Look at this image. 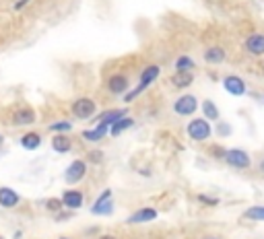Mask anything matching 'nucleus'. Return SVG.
<instances>
[{"label": "nucleus", "mask_w": 264, "mask_h": 239, "mask_svg": "<svg viewBox=\"0 0 264 239\" xmlns=\"http://www.w3.org/2000/svg\"><path fill=\"white\" fill-rule=\"evenodd\" d=\"M207 239H221V237H213V235H211V237H207Z\"/></svg>", "instance_id": "obj_35"}, {"label": "nucleus", "mask_w": 264, "mask_h": 239, "mask_svg": "<svg viewBox=\"0 0 264 239\" xmlns=\"http://www.w3.org/2000/svg\"><path fill=\"white\" fill-rule=\"evenodd\" d=\"M50 144H52V150L58 155H69L73 150V138L69 134H54Z\"/></svg>", "instance_id": "obj_19"}, {"label": "nucleus", "mask_w": 264, "mask_h": 239, "mask_svg": "<svg viewBox=\"0 0 264 239\" xmlns=\"http://www.w3.org/2000/svg\"><path fill=\"white\" fill-rule=\"evenodd\" d=\"M21 204V196H19V192L9 188V186H3L0 188V208H17Z\"/></svg>", "instance_id": "obj_16"}, {"label": "nucleus", "mask_w": 264, "mask_h": 239, "mask_svg": "<svg viewBox=\"0 0 264 239\" xmlns=\"http://www.w3.org/2000/svg\"><path fill=\"white\" fill-rule=\"evenodd\" d=\"M19 144H21V148H25V150H29V153H33V150H37L41 146V134L33 132V130L23 132V134L19 136Z\"/></svg>", "instance_id": "obj_20"}, {"label": "nucleus", "mask_w": 264, "mask_h": 239, "mask_svg": "<svg viewBox=\"0 0 264 239\" xmlns=\"http://www.w3.org/2000/svg\"><path fill=\"white\" fill-rule=\"evenodd\" d=\"M99 239H116V237H114V235H101Z\"/></svg>", "instance_id": "obj_33"}, {"label": "nucleus", "mask_w": 264, "mask_h": 239, "mask_svg": "<svg viewBox=\"0 0 264 239\" xmlns=\"http://www.w3.org/2000/svg\"><path fill=\"white\" fill-rule=\"evenodd\" d=\"M71 112L77 120H93L97 116V101L91 97H77L71 103Z\"/></svg>", "instance_id": "obj_3"}, {"label": "nucleus", "mask_w": 264, "mask_h": 239, "mask_svg": "<svg viewBox=\"0 0 264 239\" xmlns=\"http://www.w3.org/2000/svg\"><path fill=\"white\" fill-rule=\"evenodd\" d=\"M258 169H260V173H262V176H264V157L258 161Z\"/></svg>", "instance_id": "obj_32"}, {"label": "nucleus", "mask_w": 264, "mask_h": 239, "mask_svg": "<svg viewBox=\"0 0 264 239\" xmlns=\"http://www.w3.org/2000/svg\"><path fill=\"white\" fill-rule=\"evenodd\" d=\"M0 239H5V237H3V235H0Z\"/></svg>", "instance_id": "obj_37"}, {"label": "nucleus", "mask_w": 264, "mask_h": 239, "mask_svg": "<svg viewBox=\"0 0 264 239\" xmlns=\"http://www.w3.org/2000/svg\"><path fill=\"white\" fill-rule=\"evenodd\" d=\"M43 208H46L48 212H52V214H56V212L64 210V204H62L60 198H46L43 200Z\"/></svg>", "instance_id": "obj_26"}, {"label": "nucleus", "mask_w": 264, "mask_h": 239, "mask_svg": "<svg viewBox=\"0 0 264 239\" xmlns=\"http://www.w3.org/2000/svg\"><path fill=\"white\" fill-rule=\"evenodd\" d=\"M169 81L173 85V89L184 91V89H188V87L194 83V72L192 70H175Z\"/></svg>", "instance_id": "obj_18"}, {"label": "nucleus", "mask_w": 264, "mask_h": 239, "mask_svg": "<svg viewBox=\"0 0 264 239\" xmlns=\"http://www.w3.org/2000/svg\"><path fill=\"white\" fill-rule=\"evenodd\" d=\"M60 200H62L66 210H79V208L85 206V194L79 188H69V190L62 192Z\"/></svg>", "instance_id": "obj_11"}, {"label": "nucleus", "mask_w": 264, "mask_h": 239, "mask_svg": "<svg viewBox=\"0 0 264 239\" xmlns=\"http://www.w3.org/2000/svg\"><path fill=\"white\" fill-rule=\"evenodd\" d=\"M203 60L211 66H219L227 60V50L221 48V46H209L205 52H203Z\"/></svg>", "instance_id": "obj_15"}, {"label": "nucleus", "mask_w": 264, "mask_h": 239, "mask_svg": "<svg viewBox=\"0 0 264 239\" xmlns=\"http://www.w3.org/2000/svg\"><path fill=\"white\" fill-rule=\"evenodd\" d=\"M29 3H31V0H17V3L13 5V11H15V13H19V11H23V9H25V7L29 5Z\"/></svg>", "instance_id": "obj_30"}, {"label": "nucleus", "mask_w": 264, "mask_h": 239, "mask_svg": "<svg viewBox=\"0 0 264 239\" xmlns=\"http://www.w3.org/2000/svg\"><path fill=\"white\" fill-rule=\"evenodd\" d=\"M244 50L254 56V58H260L264 56V33H250L246 39H244Z\"/></svg>", "instance_id": "obj_13"}, {"label": "nucleus", "mask_w": 264, "mask_h": 239, "mask_svg": "<svg viewBox=\"0 0 264 239\" xmlns=\"http://www.w3.org/2000/svg\"><path fill=\"white\" fill-rule=\"evenodd\" d=\"M241 219L246 221H254V223H264V204H254V206H248L241 214Z\"/></svg>", "instance_id": "obj_23"}, {"label": "nucleus", "mask_w": 264, "mask_h": 239, "mask_svg": "<svg viewBox=\"0 0 264 239\" xmlns=\"http://www.w3.org/2000/svg\"><path fill=\"white\" fill-rule=\"evenodd\" d=\"M196 202H201L203 206H219L221 204V198L209 196V194H196Z\"/></svg>", "instance_id": "obj_27"}, {"label": "nucleus", "mask_w": 264, "mask_h": 239, "mask_svg": "<svg viewBox=\"0 0 264 239\" xmlns=\"http://www.w3.org/2000/svg\"><path fill=\"white\" fill-rule=\"evenodd\" d=\"M87 171H89V163L85 159H75L64 169V182L69 186H77L87 178Z\"/></svg>", "instance_id": "obj_6"}, {"label": "nucleus", "mask_w": 264, "mask_h": 239, "mask_svg": "<svg viewBox=\"0 0 264 239\" xmlns=\"http://www.w3.org/2000/svg\"><path fill=\"white\" fill-rule=\"evenodd\" d=\"M37 122V114L31 105H19L11 114V124L17 128H25V126H33Z\"/></svg>", "instance_id": "obj_7"}, {"label": "nucleus", "mask_w": 264, "mask_h": 239, "mask_svg": "<svg viewBox=\"0 0 264 239\" xmlns=\"http://www.w3.org/2000/svg\"><path fill=\"white\" fill-rule=\"evenodd\" d=\"M105 89L112 93V95H116V97H120V95L124 97V95L128 93V89H130V78H128L124 72H114V74L107 76Z\"/></svg>", "instance_id": "obj_9"}, {"label": "nucleus", "mask_w": 264, "mask_h": 239, "mask_svg": "<svg viewBox=\"0 0 264 239\" xmlns=\"http://www.w3.org/2000/svg\"><path fill=\"white\" fill-rule=\"evenodd\" d=\"M87 159H89L91 163H101V161H103V155H101V150H91Z\"/></svg>", "instance_id": "obj_29"}, {"label": "nucleus", "mask_w": 264, "mask_h": 239, "mask_svg": "<svg viewBox=\"0 0 264 239\" xmlns=\"http://www.w3.org/2000/svg\"><path fill=\"white\" fill-rule=\"evenodd\" d=\"M201 110H203V118L209 120V122H219V120H221V110H219V105L213 99H205L201 103Z\"/></svg>", "instance_id": "obj_22"}, {"label": "nucleus", "mask_w": 264, "mask_h": 239, "mask_svg": "<svg viewBox=\"0 0 264 239\" xmlns=\"http://www.w3.org/2000/svg\"><path fill=\"white\" fill-rule=\"evenodd\" d=\"M231 132H233V128H231V124H227V122H221V120H219L217 122V134L219 136H231Z\"/></svg>", "instance_id": "obj_28"}, {"label": "nucleus", "mask_w": 264, "mask_h": 239, "mask_svg": "<svg viewBox=\"0 0 264 239\" xmlns=\"http://www.w3.org/2000/svg\"><path fill=\"white\" fill-rule=\"evenodd\" d=\"M223 161H225L229 167L239 169V171H246V169L252 167V157H250V153H248L246 148H239V146H235V148H227V150H225Z\"/></svg>", "instance_id": "obj_5"}, {"label": "nucleus", "mask_w": 264, "mask_h": 239, "mask_svg": "<svg viewBox=\"0 0 264 239\" xmlns=\"http://www.w3.org/2000/svg\"><path fill=\"white\" fill-rule=\"evenodd\" d=\"M3 144H5V136H3V134H0V146H3Z\"/></svg>", "instance_id": "obj_34"}, {"label": "nucleus", "mask_w": 264, "mask_h": 239, "mask_svg": "<svg viewBox=\"0 0 264 239\" xmlns=\"http://www.w3.org/2000/svg\"><path fill=\"white\" fill-rule=\"evenodd\" d=\"M198 107H201V101H198L192 93H184L180 95L178 99H175L171 103V110L175 116H180V118H190L198 112Z\"/></svg>", "instance_id": "obj_4"}, {"label": "nucleus", "mask_w": 264, "mask_h": 239, "mask_svg": "<svg viewBox=\"0 0 264 239\" xmlns=\"http://www.w3.org/2000/svg\"><path fill=\"white\" fill-rule=\"evenodd\" d=\"M107 126H101V124H95L93 128H87V130H83L81 132V138L85 140V142H99V140H103L105 136H107Z\"/></svg>", "instance_id": "obj_21"}, {"label": "nucleus", "mask_w": 264, "mask_h": 239, "mask_svg": "<svg viewBox=\"0 0 264 239\" xmlns=\"http://www.w3.org/2000/svg\"><path fill=\"white\" fill-rule=\"evenodd\" d=\"M221 85H223L225 93H229L231 97H244L248 93V83L239 74H225Z\"/></svg>", "instance_id": "obj_10"}, {"label": "nucleus", "mask_w": 264, "mask_h": 239, "mask_svg": "<svg viewBox=\"0 0 264 239\" xmlns=\"http://www.w3.org/2000/svg\"><path fill=\"white\" fill-rule=\"evenodd\" d=\"M173 68L175 70H194L196 68V62L190 54H180L173 62Z\"/></svg>", "instance_id": "obj_25"}, {"label": "nucleus", "mask_w": 264, "mask_h": 239, "mask_svg": "<svg viewBox=\"0 0 264 239\" xmlns=\"http://www.w3.org/2000/svg\"><path fill=\"white\" fill-rule=\"evenodd\" d=\"M159 216V210L157 208H153V206H143V208H139V210H135L132 212L128 219H126V223L128 225H145V223H153Z\"/></svg>", "instance_id": "obj_12"}, {"label": "nucleus", "mask_w": 264, "mask_h": 239, "mask_svg": "<svg viewBox=\"0 0 264 239\" xmlns=\"http://www.w3.org/2000/svg\"><path fill=\"white\" fill-rule=\"evenodd\" d=\"M124 116H128V107H112V110H105V112L97 114L93 122L109 128L116 120H120V118H124Z\"/></svg>", "instance_id": "obj_14"}, {"label": "nucleus", "mask_w": 264, "mask_h": 239, "mask_svg": "<svg viewBox=\"0 0 264 239\" xmlns=\"http://www.w3.org/2000/svg\"><path fill=\"white\" fill-rule=\"evenodd\" d=\"M135 118L132 116H124V118H120V120H116L112 126H109V130H107V134L112 136V138H118V136H122L124 132H128L130 128H135Z\"/></svg>", "instance_id": "obj_17"}, {"label": "nucleus", "mask_w": 264, "mask_h": 239, "mask_svg": "<svg viewBox=\"0 0 264 239\" xmlns=\"http://www.w3.org/2000/svg\"><path fill=\"white\" fill-rule=\"evenodd\" d=\"M159 76H161V66H159V64H147V66L141 70L137 87H135V89H128V93L124 95V103H132L137 97H141Z\"/></svg>", "instance_id": "obj_1"}, {"label": "nucleus", "mask_w": 264, "mask_h": 239, "mask_svg": "<svg viewBox=\"0 0 264 239\" xmlns=\"http://www.w3.org/2000/svg\"><path fill=\"white\" fill-rule=\"evenodd\" d=\"M60 239H69V237H60Z\"/></svg>", "instance_id": "obj_36"}, {"label": "nucleus", "mask_w": 264, "mask_h": 239, "mask_svg": "<svg viewBox=\"0 0 264 239\" xmlns=\"http://www.w3.org/2000/svg\"><path fill=\"white\" fill-rule=\"evenodd\" d=\"M213 126L209 120L205 118H192L188 124H186V134L192 142H207L211 136H213Z\"/></svg>", "instance_id": "obj_2"}, {"label": "nucleus", "mask_w": 264, "mask_h": 239, "mask_svg": "<svg viewBox=\"0 0 264 239\" xmlns=\"http://www.w3.org/2000/svg\"><path fill=\"white\" fill-rule=\"evenodd\" d=\"M225 150H227V148L213 146V157H215V159H223V157H225Z\"/></svg>", "instance_id": "obj_31"}, {"label": "nucleus", "mask_w": 264, "mask_h": 239, "mask_svg": "<svg viewBox=\"0 0 264 239\" xmlns=\"http://www.w3.org/2000/svg\"><path fill=\"white\" fill-rule=\"evenodd\" d=\"M73 128H75V124L71 120H56V122H52L48 126V130L54 132V134H71Z\"/></svg>", "instance_id": "obj_24"}, {"label": "nucleus", "mask_w": 264, "mask_h": 239, "mask_svg": "<svg viewBox=\"0 0 264 239\" xmlns=\"http://www.w3.org/2000/svg\"><path fill=\"white\" fill-rule=\"evenodd\" d=\"M112 196H114V192L109 190V188H105V190L99 194V196L95 198V202L91 204V214H101V216L114 214L116 206H114V200H112Z\"/></svg>", "instance_id": "obj_8"}]
</instances>
